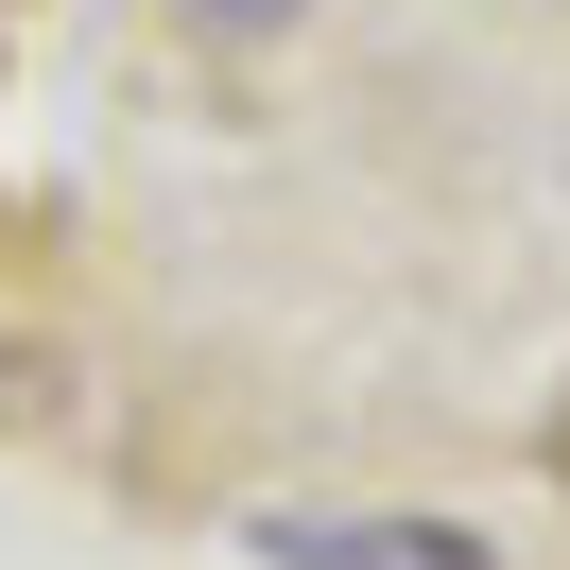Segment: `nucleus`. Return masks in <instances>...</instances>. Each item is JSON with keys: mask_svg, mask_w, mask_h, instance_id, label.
Instances as JSON below:
<instances>
[{"mask_svg": "<svg viewBox=\"0 0 570 570\" xmlns=\"http://www.w3.org/2000/svg\"><path fill=\"white\" fill-rule=\"evenodd\" d=\"M277 570H484V535L450 519H312V535H259Z\"/></svg>", "mask_w": 570, "mask_h": 570, "instance_id": "nucleus-1", "label": "nucleus"}, {"mask_svg": "<svg viewBox=\"0 0 570 570\" xmlns=\"http://www.w3.org/2000/svg\"><path fill=\"white\" fill-rule=\"evenodd\" d=\"M190 18H208V36H277L294 0H190Z\"/></svg>", "mask_w": 570, "mask_h": 570, "instance_id": "nucleus-2", "label": "nucleus"}]
</instances>
